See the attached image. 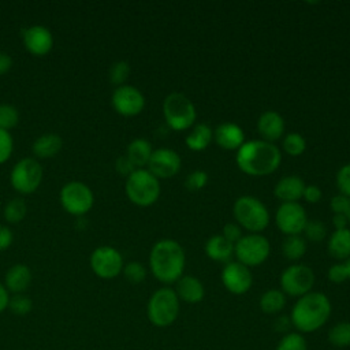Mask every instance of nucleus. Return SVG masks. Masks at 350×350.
<instances>
[{"instance_id": "nucleus-1", "label": "nucleus", "mask_w": 350, "mask_h": 350, "mask_svg": "<svg viewBox=\"0 0 350 350\" xmlns=\"http://www.w3.org/2000/svg\"><path fill=\"white\" fill-rule=\"evenodd\" d=\"M235 163L249 176H267L282 163V150L276 144L264 139H249L237 150Z\"/></svg>"}, {"instance_id": "nucleus-2", "label": "nucleus", "mask_w": 350, "mask_h": 350, "mask_svg": "<svg viewBox=\"0 0 350 350\" xmlns=\"http://www.w3.org/2000/svg\"><path fill=\"white\" fill-rule=\"evenodd\" d=\"M186 254L183 246L171 238H163L153 243L149 252V269L164 284L175 283L183 276Z\"/></svg>"}, {"instance_id": "nucleus-3", "label": "nucleus", "mask_w": 350, "mask_h": 350, "mask_svg": "<svg viewBox=\"0 0 350 350\" xmlns=\"http://www.w3.org/2000/svg\"><path fill=\"white\" fill-rule=\"evenodd\" d=\"M331 310V301L324 293L310 291L297 299L291 309L290 321L298 332H314L327 323Z\"/></svg>"}, {"instance_id": "nucleus-4", "label": "nucleus", "mask_w": 350, "mask_h": 350, "mask_svg": "<svg viewBox=\"0 0 350 350\" xmlns=\"http://www.w3.org/2000/svg\"><path fill=\"white\" fill-rule=\"evenodd\" d=\"M235 223L250 234H261L269 224V212L265 204L254 196H239L232 205Z\"/></svg>"}, {"instance_id": "nucleus-5", "label": "nucleus", "mask_w": 350, "mask_h": 350, "mask_svg": "<svg viewBox=\"0 0 350 350\" xmlns=\"http://www.w3.org/2000/svg\"><path fill=\"white\" fill-rule=\"evenodd\" d=\"M124 193L134 205L141 208L150 206L160 197V180L146 168H137L126 178Z\"/></svg>"}, {"instance_id": "nucleus-6", "label": "nucleus", "mask_w": 350, "mask_h": 350, "mask_svg": "<svg viewBox=\"0 0 350 350\" xmlns=\"http://www.w3.org/2000/svg\"><path fill=\"white\" fill-rule=\"evenodd\" d=\"M163 115L167 126L174 131H186L196 124L194 103L180 92H172L163 101Z\"/></svg>"}, {"instance_id": "nucleus-7", "label": "nucleus", "mask_w": 350, "mask_h": 350, "mask_svg": "<svg viewBox=\"0 0 350 350\" xmlns=\"http://www.w3.org/2000/svg\"><path fill=\"white\" fill-rule=\"evenodd\" d=\"M180 301L171 287H160L157 288L146 305V316L149 321L159 328H164L171 325L179 314Z\"/></svg>"}, {"instance_id": "nucleus-8", "label": "nucleus", "mask_w": 350, "mask_h": 350, "mask_svg": "<svg viewBox=\"0 0 350 350\" xmlns=\"http://www.w3.org/2000/svg\"><path fill=\"white\" fill-rule=\"evenodd\" d=\"M42 179L44 168L34 157H23L18 160L10 172V183L12 189L22 196L37 191Z\"/></svg>"}, {"instance_id": "nucleus-9", "label": "nucleus", "mask_w": 350, "mask_h": 350, "mask_svg": "<svg viewBox=\"0 0 350 350\" xmlns=\"http://www.w3.org/2000/svg\"><path fill=\"white\" fill-rule=\"evenodd\" d=\"M59 201L68 215L83 216L93 208L94 194L85 182L70 180L62 186Z\"/></svg>"}, {"instance_id": "nucleus-10", "label": "nucleus", "mask_w": 350, "mask_h": 350, "mask_svg": "<svg viewBox=\"0 0 350 350\" xmlns=\"http://www.w3.org/2000/svg\"><path fill=\"white\" fill-rule=\"evenodd\" d=\"M271 254V243L262 234L242 235V238L234 245V256L237 261L247 268L258 267L264 264Z\"/></svg>"}, {"instance_id": "nucleus-11", "label": "nucleus", "mask_w": 350, "mask_h": 350, "mask_svg": "<svg viewBox=\"0 0 350 350\" xmlns=\"http://www.w3.org/2000/svg\"><path fill=\"white\" fill-rule=\"evenodd\" d=\"M314 272L305 264H290L280 273V290L290 297L299 298L312 291L314 286Z\"/></svg>"}, {"instance_id": "nucleus-12", "label": "nucleus", "mask_w": 350, "mask_h": 350, "mask_svg": "<svg viewBox=\"0 0 350 350\" xmlns=\"http://www.w3.org/2000/svg\"><path fill=\"white\" fill-rule=\"evenodd\" d=\"M90 269L100 279H115L123 271L124 261L122 253L109 245L96 247L89 258Z\"/></svg>"}, {"instance_id": "nucleus-13", "label": "nucleus", "mask_w": 350, "mask_h": 350, "mask_svg": "<svg viewBox=\"0 0 350 350\" xmlns=\"http://www.w3.org/2000/svg\"><path fill=\"white\" fill-rule=\"evenodd\" d=\"M308 223V213L299 202H282L275 212L278 230L288 235H301Z\"/></svg>"}, {"instance_id": "nucleus-14", "label": "nucleus", "mask_w": 350, "mask_h": 350, "mask_svg": "<svg viewBox=\"0 0 350 350\" xmlns=\"http://www.w3.org/2000/svg\"><path fill=\"white\" fill-rule=\"evenodd\" d=\"M111 104L116 113L126 118H133L144 111L146 100L138 88L126 83L113 89Z\"/></svg>"}, {"instance_id": "nucleus-15", "label": "nucleus", "mask_w": 350, "mask_h": 350, "mask_svg": "<svg viewBox=\"0 0 350 350\" xmlns=\"http://www.w3.org/2000/svg\"><path fill=\"white\" fill-rule=\"evenodd\" d=\"M180 167L182 160L176 150L171 148H157L153 149L146 170L160 180L174 178L180 171Z\"/></svg>"}, {"instance_id": "nucleus-16", "label": "nucleus", "mask_w": 350, "mask_h": 350, "mask_svg": "<svg viewBox=\"0 0 350 350\" xmlns=\"http://www.w3.org/2000/svg\"><path fill=\"white\" fill-rule=\"evenodd\" d=\"M220 279L226 290L234 295H242L247 293L253 284V275L250 268L237 260L224 264Z\"/></svg>"}, {"instance_id": "nucleus-17", "label": "nucleus", "mask_w": 350, "mask_h": 350, "mask_svg": "<svg viewBox=\"0 0 350 350\" xmlns=\"http://www.w3.org/2000/svg\"><path fill=\"white\" fill-rule=\"evenodd\" d=\"M25 49L36 57L48 55L53 48V34L42 25H31L21 31Z\"/></svg>"}, {"instance_id": "nucleus-18", "label": "nucleus", "mask_w": 350, "mask_h": 350, "mask_svg": "<svg viewBox=\"0 0 350 350\" xmlns=\"http://www.w3.org/2000/svg\"><path fill=\"white\" fill-rule=\"evenodd\" d=\"M284 130L286 123L283 116L273 109L264 111L257 119V131L261 139L267 142L275 144V141L280 139L284 135Z\"/></svg>"}, {"instance_id": "nucleus-19", "label": "nucleus", "mask_w": 350, "mask_h": 350, "mask_svg": "<svg viewBox=\"0 0 350 350\" xmlns=\"http://www.w3.org/2000/svg\"><path fill=\"white\" fill-rule=\"evenodd\" d=\"M213 141L224 150H238L246 141L242 127L232 122H224L213 130Z\"/></svg>"}, {"instance_id": "nucleus-20", "label": "nucleus", "mask_w": 350, "mask_h": 350, "mask_svg": "<svg viewBox=\"0 0 350 350\" xmlns=\"http://www.w3.org/2000/svg\"><path fill=\"white\" fill-rule=\"evenodd\" d=\"M305 186L306 183L301 176L284 175L276 182L273 196L282 202H298L302 198Z\"/></svg>"}, {"instance_id": "nucleus-21", "label": "nucleus", "mask_w": 350, "mask_h": 350, "mask_svg": "<svg viewBox=\"0 0 350 350\" xmlns=\"http://www.w3.org/2000/svg\"><path fill=\"white\" fill-rule=\"evenodd\" d=\"M33 280L31 269L22 262L11 265L4 275V286L10 294H25Z\"/></svg>"}, {"instance_id": "nucleus-22", "label": "nucleus", "mask_w": 350, "mask_h": 350, "mask_svg": "<svg viewBox=\"0 0 350 350\" xmlns=\"http://www.w3.org/2000/svg\"><path fill=\"white\" fill-rule=\"evenodd\" d=\"M175 294L179 301L186 304H198L205 295V288L202 282L193 275H183L175 282Z\"/></svg>"}, {"instance_id": "nucleus-23", "label": "nucleus", "mask_w": 350, "mask_h": 350, "mask_svg": "<svg viewBox=\"0 0 350 350\" xmlns=\"http://www.w3.org/2000/svg\"><path fill=\"white\" fill-rule=\"evenodd\" d=\"M208 258L217 262H228L234 256V245L228 242L221 234H216L208 238L204 246Z\"/></svg>"}, {"instance_id": "nucleus-24", "label": "nucleus", "mask_w": 350, "mask_h": 350, "mask_svg": "<svg viewBox=\"0 0 350 350\" xmlns=\"http://www.w3.org/2000/svg\"><path fill=\"white\" fill-rule=\"evenodd\" d=\"M63 148V139L59 134L46 133L34 139L31 145V150L34 157L37 159H52L55 157Z\"/></svg>"}, {"instance_id": "nucleus-25", "label": "nucleus", "mask_w": 350, "mask_h": 350, "mask_svg": "<svg viewBox=\"0 0 350 350\" xmlns=\"http://www.w3.org/2000/svg\"><path fill=\"white\" fill-rule=\"evenodd\" d=\"M152 152V144L146 138L138 137L129 142L124 154L129 157V160L134 164L135 168H146Z\"/></svg>"}, {"instance_id": "nucleus-26", "label": "nucleus", "mask_w": 350, "mask_h": 350, "mask_svg": "<svg viewBox=\"0 0 350 350\" xmlns=\"http://www.w3.org/2000/svg\"><path fill=\"white\" fill-rule=\"evenodd\" d=\"M327 250L331 257L336 260H346L350 257V228L334 230L327 241Z\"/></svg>"}, {"instance_id": "nucleus-27", "label": "nucleus", "mask_w": 350, "mask_h": 350, "mask_svg": "<svg viewBox=\"0 0 350 350\" xmlns=\"http://www.w3.org/2000/svg\"><path fill=\"white\" fill-rule=\"evenodd\" d=\"M213 141V130L206 123H196L185 138L186 146L193 152H201L206 149Z\"/></svg>"}, {"instance_id": "nucleus-28", "label": "nucleus", "mask_w": 350, "mask_h": 350, "mask_svg": "<svg viewBox=\"0 0 350 350\" xmlns=\"http://www.w3.org/2000/svg\"><path fill=\"white\" fill-rule=\"evenodd\" d=\"M258 305L265 314L279 313L286 306V294L279 288H269L261 294Z\"/></svg>"}, {"instance_id": "nucleus-29", "label": "nucleus", "mask_w": 350, "mask_h": 350, "mask_svg": "<svg viewBox=\"0 0 350 350\" xmlns=\"http://www.w3.org/2000/svg\"><path fill=\"white\" fill-rule=\"evenodd\" d=\"M308 245L302 235H288L283 239L282 253L288 261H298L306 253Z\"/></svg>"}, {"instance_id": "nucleus-30", "label": "nucleus", "mask_w": 350, "mask_h": 350, "mask_svg": "<svg viewBox=\"0 0 350 350\" xmlns=\"http://www.w3.org/2000/svg\"><path fill=\"white\" fill-rule=\"evenodd\" d=\"M27 213V205H26V201L23 198H11L5 205H4V209H3V216L5 219L7 223L10 224H16V223H21L25 216Z\"/></svg>"}, {"instance_id": "nucleus-31", "label": "nucleus", "mask_w": 350, "mask_h": 350, "mask_svg": "<svg viewBox=\"0 0 350 350\" xmlns=\"http://www.w3.org/2000/svg\"><path fill=\"white\" fill-rule=\"evenodd\" d=\"M282 149L291 157H298L306 150V139L299 133H287L282 139Z\"/></svg>"}, {"instance_id": "nucleus-32", "label": "nucleus", "mask_w": 350, "mask_h": 350, "mask_svg": "<svg viewBox=\"0 0 350 350\" xmlns=\"http://www.w3.org/2000/svg\"><path fill=\"white\" fill-rule=\"evenodd\" d=\"M328 342L335 347L350 346V321H339L328 331Z\"/></svg>"}, {"instance_id": "nucleus-33", "label": "nucleus", "mask_w": 350, "mask_h": 350, "mask_svg": "<svg viewBox=\"0 0 350 350\" xmlns=\"http://www.w3.org/2000/svg\"><path fill=\"white\" fill-rule=\"evenodd\" d=\"M130 71H131V68H130L129 62L118 60V62L111 64V67L108 70V79L116 88L122 86V85H126V81L130 75Z\"/></svg>"}, {"instance_id": "nucleus-34", "label": "nucleus", "mask_w": 350, "mask_h": 350, "mask_svg": "<svg viewBox=\"0 0 350 350\" xmlns=\"http://www.w3.org/2000/svg\"><path fill=\"white\" fill-rule=\"evenodd\" d=\"M146 268L144 264H141L139 261H130L127 264H124L122 275L124 276V279L131 283V284H139L146 279Z\"/></svg>"}, {"instance_id": "nucleus-35", "label": "nucleus", "mask_w": 350, "mask_h": 350, "mask_svg": "<svg viewBox=\"0 0 350 350\" xmlns=\"http://www.w3.org/2000/svg\"><path fill=\"white\" fill-rule=\"evenodd\" d=\"M19 122V112L15 105L1 103L0 104V129L11 131Z\"/></svg>"}, {"instance_id": "nucleus-36", "label": "nucleus", "mask_w": 350, "mask_h": 350, "mask_svg": "<svg viewBox=\"0 0 350 350\" xmlns=\"http://www.w3.org/2000/svg\"><path fill=\"white\" fill-rule=\"evenodd\" d=\"M276 350H308V346L299 332H287L279 340Z\"/></svg>"}, {"instance_id": "nucleus-37", "label": "nucleus", "mask_w": 350, "mask_h": 350, "mask_svg": "<svg viewBox=\"0 0 350 350\" xmlns=\"http://www.w3.org/2000/svg\"><path fill=\"white\" fill-rule=\"evenodd\" d=\"M304 234H305V239L310 241L312 243H320L327 237V227L323 221L308 220Z\"/></svg>"}, {"instance_id": "nucleus-38", "label": "nucleus", "mask_w": 350, "mask_h": 350, "mask_svg": "<svg viewBox=\"0 0 350 350\" xmlns=\"http://www.w3.org/2000/svg\"><path fill=\"white\" fill-rule=\"evenodd\" d=\"M8 309L16 316H26L33 309V301L25 294H12L10 297Z\"/></svg>"}, {"instance_id": "nucleus-39", "label": "nucleus", "mask_w": 350, "mask_h": 350, "mask_svg": "<svg viewBox=\"0 0 350 350\" xmlns=\"http://www.w3.org/2000/svg\"><path fill=\"white\" fill-rule=\"evenodd\" d=\"M208 180H209V176L205 171L194 170L186 176L185 186L190 191H198V190L204 189L208 185Z\"/></svg>"}, {"instance_id": "nucleus-40", "label": "nucleus", "mask_w": 350, "mask_h": 350, "mask_svg": "<svg viewBox=\"0 0 350 350\" xmlns=\"http://www.w3.org/2000/svg\"><path fill=\"white\" fill-rule=\"evenodd\" d=\"M339 193L350 198V163L343 164L335 176Z\"/></svg>"}, {"instance_id": "nucleus-41", "label": "nucleus", "mask_w": 350, "mask_h": 350, "mask_svg": "<svg viewBox=\"0 0 350 350\" xmlns=\"http://www.w3.org/2000/svg\"><path fill=\"white\" fill-rule=\"evenodd\" d=\"M14 152V138L10 131L0 129V165L10 160Z\"/></svg>"}, {"instance_id": "nucleus-42", "label": "nucleus", "mask_w": 350, "mask_h": 350, "mask_svg": "<svg viewBox=\"0 0 350 350\" xmlns=\"http://www.w3.org/2000/svg\"><path fill=\"white\" fill-rule=\"evenodd\" d=\"M327 276H328V280L332 282V283H336V284H340L347 279V272H346V268L343 265V262L340 264H332L329 268H328V272H327Z\"/></svg>"}, {"instance_id": "nucleus-43", "label": "nucleus", "mask_w": 350, "mask_h": 350, "mask_svg": "<svg viewBox=\"0 0 350 350\" xmlns=\"http://www.w3.org/2000/svg\"><path fill=\"white\" fill-rule=\"evenodd\" d=\"M221 235L228 241L231 242L232 245H235L241 238H242V228L237 224V223H226L223 226V230H221Z\"/></svg>"}, {"instance_id": "nucleus-44", "label": "nucleus", "mask_w": 350, "mask_h": 350, "mask_svg": "<svg viewBox=\"0 0 350 350\" xmlns=\"http://www.w3.org/2000/svg\"><path fill=\"white\" fill-rule=\"evenodd\" d=\"M135 170H137V168H135L134 164L129 160V157H127L126 154L119 156V157L116 159V161H115V171H116L119 175L124 176V178H127V176H129L130 174H133Z\"/></svg>"}, {"instance_id": "nucleus-45", "label": "nucleus", "mask_w": 350, "mask_h": 350, "mask_svg": "<svg viewBox=\"0 0 350 350\" xmlns=\"http://www.w3.org/2000/svg\"><path fill=\"white\" fill-rule=\"evenodd\" d=\"M350 204V198L343 196V194H336L329 200V208L332 211V213H343L346 212L347 206Z\"/></svg>"}, {"instance_id": "nucleus-46", "label": "nucleus", "mask_w": 350, "mask_h": 350, "mask_svg": "<svg viewBox=\"0 0 350 350\" xmlns=\"http://www.w3.org/2000/svg\"><path fill=\"white\" fill-rule=\"evenodd\" d=\"M323 197V191L317 185H306L304 189V194L302 198L309 202V204H316L321 200Z\"/></svg>"}, {"instance_id": "nucleus-47", "label": "nucleus", "mask_w": 350, "mask_h": 350, "mask_svg": "<svg viewBox=\"0 0 350 350\" xmlns=\"http://www.w3.org/2000/svg\"><path fill=\"white\" fill-rule=\"evenodd\" d=\"M14 242V234L8 226L0 224V252L7 250Z\"/></svg>"}, {"instance_id": "nucleus-48", "label": "nucleus", "mask_w": 350, "mask_h": 350, "mask_svg": "<svg viewBox=\"0 0 350 350\" xmlns=\"http://www.w3.org/2000/svg\"><path fill=\"white\" fill-rule=\"evenodd\" d=\"M12 64H14L12 57L7 52L0 51V77L5 75L12 68Z\"/></svg>"}, {"instance_id": "nucleus-49", "label": "nucleus", "mask_w": 350, "mask_h": 350, "mask_svg": "<svg viewBox=\"0 0 350 350\" xmlns=\"http://www.w3.org/2000/svg\"><path fill=\"white\" fill-rule=\"evenodd\" d=\"M11 294L5 288L4 283L0 282V313H3L5 309H8V302H10Z\"/></svg>"}, {"instance_id": "nucleus-50", "label": "nucleus", "mask_w": 350, "mask_h": 350, "mask_svg": "<svg viewBox=\"0 0 350 350\" xmlns=\"http://www.w3.org/2000/svg\"><path fill=\"white\" fill-rule=\"evenodd\" d=\"M331 221H332V226H334L335 230L347 228V224H349V221H347V219L343 213H334Z\"/></svg>"}, {"instance_id": "nucleus-51", "label": "nucleus", "mask_w": 350, "mask_h": 350, "mask_svg": "<svg viewBox=\"0 0 350 350\" xmlns=\"http://www.w3.org/2000/svg\"><path fill=\"white\" fill-rule=\"evenodd\" d=\"M343 265H345V268H346V272H347V279L350 280V257L345 260Z\"/></svg>"}, {"instance_id": "nucleus-52", "label": "nucleus", "mask_w": 350, "mask_h": 350, "mask_svg": "<svg viewBox=\"0 0 350 350\" xmlns=\"http://www.w3.org/2000/svg\"><path fill=\"white\" fill-rule=\"evenodd\" d=\"M345 216H346V219H347V221H349V224H350V204H349V206H347V209H346V212H345Z\"/></svg>"}]
</instances>
